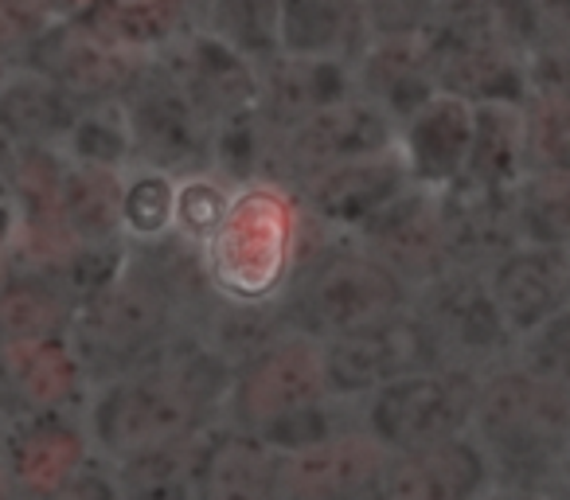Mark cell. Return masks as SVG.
I'll return each instance as SVG.
<instances>
[{"label": "cell", "mask_w": 570, "mask_h": 500, "mask_svg": "<svg viewBox=\"0 0 570 500\" xmlns=\"http://www.w3.org/2000/svg\"><path fill=\"white\" fill-rule=\"evenodd\" d=\"M321 360H325L328 395L336 403L367 399L391 380L442 367L434 341H430L426 325L414 310H403L395 317L380 321V325L356 329V333L333 336V341L321 344Z\"/></svg>", "instance_id": "obj_11"}, {"label": "cell", "mask_w": 570, "mask_h": 500, "mask_svg": "<svg viewBox=\"0 0 570 500\" xmlns=\"http://www.w3.org/2000/svg\"><path fill=\"white\" fill-rule=\"evenodd\" d=\"M305 212L297 192L274 180L246 184L230 196L204 263L215 294L230 302H274L302 258Z\"/></svg>", "instance_id": "obj_2"}, {"label": "cell", "mask_w": 570, "mask_h": 500, "mask_svg": "<svg viewBox=\"0 0 570 500\" xmlns=\"http://www.w3.org/2000/svg\"><path fill=\"white\" fill-rule=\"evenodd\" d=\"M230 196L235 192L212 173L199 176H184L176 180V207H173V231L180 238L196 246H207V238L219 231L223 215L230 207Z\"/></svg>", "instance_id": "obj_41"}, {"label": "cell", "mask_w": 570, "mask_h": 500, "mask_svg": "<svg viewBox=\"0 0 570 500\" xmlns=\"http://www.w3.org/2000/svg\"><path fill=\"white\" fill-rule=\"evenodd\" d=\"M411 286L380 258L348 238H333L297 258L282 290V313L289 333L325 344L411 310Z\"/></svg>", "instance_id": "obj_3"}, {"label": "cell", "mask_w": 570, "mask_h": 500, "mask_svg": "<svg viewBox=\"0 0 570 500\" xmlns=\"http://www.w3.org/2000/svg\"><path fill=\"white\" fill-rule=\"evenodd\" d=\"M411 310L426 325L442 367L484 375L515 360L520 341L492 302L489 278L476 271H442L414 290Z\"/></svg>", "instance_id": "obj_7"}, {"label": "cell", "mask_w": 570, "mask_h": 500, "mask_svg": "<svg viewBox=\"0 0 570 500\" xmlns=\"http://www.w3.org/2000/svg\"><path fill=\"white\" fill-rule=\"evenodd\" d=\"M180 325H188V321L180 317L176 302L129 255L126 274L114 286L75 305L67 341H71L75 356L95 388V383H106L141 364Z\"/></svg>", "instance_id": "obj_5"}, {"label": "cell", "mask_w": 570, "mask_h": 500, "mask_svg": "<svg viewBox=\"0 0 570 500\" xmlns=\"http://www.w3.org/2000/svg\"><path fill=\"white\" fill-rule=\"evenodd\" d=\"M489 489L492 469L473 434L387 453L380 469V500H476Z\"/></svg>", "instance_id": "obj_20"}, {"label": "cell", "mask_w": 570, "mask_h": 500, "mask_svg": "<svg viewBox=\"0 0 570 500\" xmlns=\"http://www.w3.org/2000/svg\"><path fill=\"white\" fill-rule=\"evenodd\" d=\"M223 422L212 406H204L168 364L145 356L129 372L95 383L82 403V427L90 438V453L102 461H121L129 453L157 450L168 442L199 438Z\"/></svg>", "instance_id": "obj_4"}, {"label": "cell", "mask_w": 570, "mask_h": 500, "mask_svg": "<svg viewBox=\"0 0 570 500\" xmlns=\"http://www.w3.org/2000/svg\"><path fill=\"white\" fill-rule=\"evenodd\" d=\"M71 317L75 302L59 290L51 274L17 271L0 290V349L67 336Z\"/></svg>", "instance_id": "obj_29"}, {"label": "cell", "mask_w": 570, "mask_h": 500, "mask_svg": "<svg viewBox=\"0 0 570 500\" xmlns=\"http://www.w3.org/2000/svg\"><path fill=\"white\" fill-rule=\"evenodd\" d=\"M559 500H570V492H567V497H559Z\"/></svg>", "instance_id": "obj_55"}, {"label": "cell", "mask_w": 570, "mask_h": 500, "mask_svg": "<svg viewBox=\"0 0 570 500\" xmlns=\"http://www.w3.org/2000/svg\"><path fill=\"white\" fill-rule=\"evenodd\" d=\"M17 500H43V497H24V492H17Z\"/></svg>", "instance_id": "obj_53"}, {"label": "cell", "mask_w": 570, "mask_h": 500, "mask_svg": "<svg viewBox=\"0 0 570 500\" xmlns=\"http://www.w3.org/2000/svg\"><path fill=\"white\" fill-rule=\"evenodd\" d=\"M59 207H63V223L75 243L126 238L121 231V173L67 160L63 180H59Z\"/></svg>", "instance_id": "obj_33"}, {"label": "cell", "mask_w": 570, "mask_h": 500, "mask_svg": "<svg viewBox=\"0 0 570 500\" xmlns=\"http://www.w3.org/2000/svg\"><path fill=\"white\" fill-rule=\"evenodd\" d=\"M204 434L110 461L114 481H118V497L121 500H199V445H204Z\"/></svg>", "instance_id": "obj_32"}, {"label": "cell", "mask_w": 570, "mask_h": 500, "mask_svg": "<svg viewBox=\"0 0 570 500\" xmlns=\"http://www.w3.org/2000/svg\"><path fill=\"white\" fill-rule=\"evenodd\" d=\"M90 380L67 336L0 349V419L43 411H82Z\"/></svg>", "instance_id": "obj_18"}, {"label": "cell", "mask_w": 570, "mask_h": 500, "mask_svg": "<svg viewBox=\"0 0 570 500\" xmlns=\"http://www.w3.org/2000/svg\"><path fill=\"white\" fill-rule=\"evenodd\" d=\"M523 79H528V98L570 106V36L539 40L523 56Z\"/></svg>", "instance_id": "obj_44"}, {"label": "cell", "mask_w": 570, "mask_h": 500, "mask_svg": "<svg viewBox=\"0 0 570 500\" xmlns=\"http://www.w3.org/2000/svg\"><path fill=\"white\" fill-rule=\"evenodd\" d=\"M523 106L481 102L473 106V141H469L465 180L492 192H512L523 180Z\"/></svg>", "instance_id": "obj_31"}, {"label": "cell", "mask_w": 570, "mask_h": 500, "mask_svg": "<svg viewBox=\"0 0 570 500\" xmlns=\"http://www.w3.org/2000/svg\"><path fill=\"white\" fill-rule=\"evenodd\" d=\"M515 360L535 375H543L547 383H554L562 395H570V310H562L543 329L523 336Z\"/></svg>", "instance_id": "obj_42"}, {"label": "cell", "mask_w": 570, "mask_h": 500, "mask_svg": "<svg viewBox=\"0 0 570 500\" xmlns=\"http://www.w3.org/2000/svg\"><path fill=\"white\" fill-rule=\"evenodd\" d=\"M274 465L269 445L215 422L199 445V500H274Z\"/></svg>", "instance_id": "obj_26"}, {"label": "cell", "mask_w": 570, "mask_h": 500, "mask_svg": "<svg viewBox=\"0 0 570 500\" xmlns=\"http://www.w3.org/2000/svg\"><path fill=\"white\" fill-rule=\"evenodd\" d=\"M79 110L82 102H75L56 82L17 67L0 90V137H9L20 149H59Z\"/></svg>", "instance_id": "obj_28"}, {"label": "cell", "mask_w": 570, "mask_h": 500, "mask_svg": "<svg viewBox=\"0 0 570 500\" xmlns=\"http://www.w3.org/2000/svg\"><path fill=\"white\" fill-rule=\"evenodd\" d=\"M28 40H32V36H28L24 28H20L17 20L9 17V12L0 9V59H4V63H17L20 67V56H24Z\"/></svg>", "instance_id": "obj_49"}, {"label": "cell", "mask_w": 570, "mask_h": 500, "mask_svg": "<svg viewBox=\"0 0 570 500\" xmlns=\"http://www.w3.org/2000/svg\"><path fill=\"white\" fill-rule=\"evenodd\" d=\"M528 12L535 20L539 40L570 36V0H528Z\"/></svg>", "instance_id": "obj_47"}, {"label": "cell", "mask_w": 570, "mask_h": 500, "mask_svg": "<svg viewBox=\"0 0 570 500\" xmlns=\"http://www.w3.org/2000/svg\"><path fill=\"white\" fill-rule=\"evenodd\" d=\"M469 434L481 445L497 489L570 492V395L520 360L476 380Z\"/></svg>", "instance_id": "obj_1"}, {"label": "cell", "mask_w": 570, "mask_h": 500, "mask_svg": "<svg viewBox=\"0 0 570 500\" xmlns=\"http://www.w3.org/2000/svg\"><path fill=\"white\" fill-rule=\"evenodd\" d=\"M481 375L434 367V372L403 375L367 395L360 430L383 445V453L419 450L453 434H469L473 399Z\"/></svg>", "instance_id": "obj_8"}, {"label": "cell", "mask_w": 570, "mask_h": 500, "mask_svg": "<svg viewBox=\"0 0 570 500\" xmlns=\"http://www.w3.org/2000/svg\"><path fill=\"white\" fill-rule=\"evenodd\" d=\"M352 79H356V95L380 106L395 126L411 121L438 95L419 36L367 40V48L352 63Z\"/></svg>", "instance_id": "obj_25"}, {"label": "cell", "mask_w": 570, "mask_h": 500, "mask_svg": "<svg viewBox=\"0 0 570 500\" xmlns=\"http://www.w3.org/2000/svg\"><path fill=\"white\" fill-rule=\"evenodd\" d=\"M476 500H559V497H543V492H515V489H497L492 484L484 497H476Z\"/></svg>", "instance_id": "obj_50"}, {"label": "cell", "mask_w": 570, "mask_h": 500, "mask_svg": "<svg viewBox=\"0 0 570 500\" xmlns=\"http://www.w3.org/2000/svg\"><path fill=\"white\" fill-rule=\"evenodd\" d=\"M59 149H63L67 160H79V165L126 173L134 165V141H129V126L118 98L114 102L82 106L71 134H67V141Z\"/></svg>", "instance_id": "obj_37"}, {"label": "cell", "mask_w": 570, "mask_h": 500, "mask_svg": "<svg viewBox=\"0 0 570 500\" xmlns=\"http://www.w3.org/2000/svg\"><path fill=\"white\" fill-rule=\"evenodd\" d=\"M406 188H414L411 173H406L399 149L383 153V157L348 160V165L325 168V173L309 176L297 184V204H302L305 219L321 227L333 238H352L367 219L383 212L391 199H399Z\"/></svg>", "instance_id": "obj_14"}, {"label": "cell", "mask_w": 570, "mask_h": 500, "mask_svg": "<svg viewBox=\"0 0 570 500\" xmlns=\"http://www.w3.org/2000/svg\"><path fill=\"white\" fill-rule=\"evenodd\" d=\"M419 40L438 95L461 98L469 106L528 102L523 56L508 48V43L489 40V36L450 32V28H438V24H430Z\"/></svg>", "instance_id": "obj_15"}, {"label": "cell", "mask_w": 570, "mask_h": 500, "mask_svg": "<svg viewBox=\"0 0 570 500\" xmlns=\"http://www.w3.org/2000/svg\"><path fill=\"white\" fill-rule=\"evenodd\" d=\"M43 500H121V497H118V481H114L110 461H102V458L90 453L87 465Z\"/></svg>", "instance_id": "obj_46"}, {"label": "cell", "mask_w": 570, "mask_h": 500, "mask_svg": "<svg viewBox=\"0 0 570 500\" xmlns=\"http://www.w3.org/2000/svg\"><path fill=\"white\" fill-rule=\"evenodd\" d=\"M90 28L134 56H157L196 20V0H95Z\"/></svg>", "instance_id": "obj_30"}, {"label": "cell", "mask_w": 570, "mask_h": 500, "mask_svg": "<svg viewBox=\"0 0 570 500\" xmlns=\"http://www.w3.org/2000/svg\"><path fill=\"white\" fill-rule=\"evenodd\" d=\"M157 56L173 67L176 79L188 87V95L215 121L258 106V67L246 56H238L230 43H223L219 36L207 32V28H184Z\"/></svg>", "instance_id": "obj_21"}, {"label": "cell", "mask_w": 570, "mask_h": 500, "mask_svg": "<svg viewBox=\"0 0 570 500\" xmlns=\"http://www.w3.org/2000/svg\"><path fill=\"white\" fill-rule=\"evenodd\" d=\"M356 95L352 63L344 59L277 56L258 67V110L274 129L297 126L309 114Z\"/></svg>", "instance_id": "obj_24"}, {"label": "cell", "mask_w": 570, "mask_h": 500, "mask_svg": "<svg viewBox=\"0 0 570 500\" xmlns=\"http://www.w3.org/2000/svg\"><path fill=\"white\" fill-rule=\"evenodd\" d=\"M399 145V126L372 106L367 98L352 95L325 110L309 114L297 126L277 129V160L274 184L297 188L325 168L348 165V160L383 157Z\"/></svg>", "instance_id": "obj_10"}, {"label": "cell", "mask_w": 570, "mask_h": 500, "mask_svg": "<svg viewBox=\"0 0 570 500\" xmlns=\"http://www.w3.org/2000/svg\"><path fill=\"white\" fill-rule=\"evenodd\" d=\"M12 71H17V63H4V59H0V90H4V82L12 79Z\"/></svg>", "instance_id": "obj_52"}, {"label": "cell", "mask_w": 570, "mask_h": 500, "mask_svg": "<svg viewBox=\"0 0 570 500\" xmlns=\"http://www.w3.org/2000/svg\"><path fill=\"white\" fill-rule=\"evenodd\" d=\"M118 106L134 141V165L157 168L173 180L212 173L215 118L188 95L160 56H141L118 95Z\"/></svg>", "instance_id": "obj_6"}, {"label": "cell", "mask_w": 570, "mask_h": 500, "mask_svg": "<svg viewBox=\"0 0 570 500\" xmlns=\"http://www.w3.org/2000/svg\"><path fill=\"white\" fill-rule=\"evenodd\" d=\"M0 500H17V484H12V477H9V465H4V458H0Z\"/></svg>", "instance_id": "obj_51"}, {"label": "cell", "mask_w": 570, "mask_h": 500, "mask_svg": "<svg viewBox=\"0 0 570 500\" xmlns=\"http://www.w3.org/2000/svg\"><path fill=\"white\" fill-rule=\"evenodd\" d=\"M328 383H325V360H321V344L309 336L285 333L258 356L235 367V383H230L227 406H223V422L246 434H262L285 414L302 411V406L325 403Z\"/></svg>", "instance_id": "obj_9"}, {"label": "cell", "mask_w": 570, "mask_h": 500, "mask_svg": "<svg viewBox=\"0 0 570 500\" xmlns=\"http://www.w3.org/2000/svg\"><path fill=\"white\" fill-rule=\"evenodd\" d=\"M364 17L367 40H395L422 36L438 12V0H356Z\"/></svg>", "instance_id": "obj_45"}, {"label": "cell", "mask_w": 570, "mask_h": 500, "mask_svg": "<svg viewBox=\"0 0 570 500\" xmlns=\"http://www.w3.org/2000/svg\"><path fill=\"white\" fill-rule=\"evenodd\" d=\"M0 9L9 12L28 36H36L40 28L56 24V0H0Z\"/></svg>", "instance_id": "obj_48"}, {"label": "cell", "mask_w": 570, "mask_h": 500, "mask_svg": "<svg viewBox=\"0 0 570 500\" xmlns=\"http://www.w3.org/2000/svg\"><path fill=\"white\" fill-rule=\"evenodd\" d=\"M282 56L344 59L356 63L367 48V28L356 0H277Z\"/></svg>", "instance_id": "obj_27"}, {"label": "cell", "mask_w": 570, "mask_h": 500, "mask_svg": "<svg viewBox=\"0 0 570 500\" xmlns=\"http://www.w3.org/2000/svg\"><path fill=\"white\" fill-rule=\"evenodd\" d=\"M473 141V106L450 95H434L411 121L399 126V157L419 188L442 192L465 173Z\"/></svg>", "instance_id": "obj_23"}, {"label": "cell", "mask_w": 570, "mask_h": 500, "mask_svg": "<svg viewBox=\"0 0 570 500\" xmlns=\"http://www.w3.org/2000/svg\"><path fill=\"white\" fill-rule=\"evenodd\" d=\"M492 302L515 341L543 329L551 317L570 310V263L562 251L547 246H515L489 274Z\"/></svg>", "instance_id": "obj_22"}, {"label": "cell", "mask_w": 570, "mask_h": 500, "mask_svg": "<svg viewBox=\"0 0 570 500\" xmlns=\"http://www.w3.org/2000/svg\"><path fill=\"white\" fill-rule=\"evenodd\" d=\"M512 219L520 246L567 251L570 243V173H528L512 188Z\"/></svg>", "instance_id": "obj_36"}, {"label": "cell", "mask_w": 570, "mask_h": 500, "mask_svg": "<svg viewBox=\"0 0 570 500\" xmlns=\"http://www.w3.org/2000/svg\"><path fill=\"white\" fill-rule=\"evenodd\" d=\"M562 255H567V263H570V243H567V251H562Z\"/></svg>", "instance_id": "obj_54"}, {"label": "cell", "mask_w": 570, "mask_h": 500, "mask_svg": "<svg viewBox=\"0 0 570 500\" xmlns=\"http://www.w3.org/2000/svg\"><path fill=\"white\" fill-rule=\"evenodd\" d=\"M336 430H344L341 414H336V399H325V403H313L294 414H285V419H277L274 427H266L254 438H258L262 445H269L274 453H294V450H305V445L325 442Z\"/></svg>", "instance_id": "obj_43"}, {"label": "cell", "mask_w": 570, "mask_h": 500, "mask_svg": "<svg viewBox=\"0 0 570 500\" xmlns=\"http://www.w3.org/2000/svg\"><path fill=\"white\" fill-rule=\"evenodd\" d=\"M176 180L168 173L145 165H129L121 173V231L129 243H153L173 231Z\"/></svg>", "instance_id": "obj_38"}, {"label": "cell", "mask_w": 570, "mask_h": 500, "mask_svg": "<svg viewBox=\"0 0 570 500\" xmlns=\"http://www.w3.org/2000/svg\"><path fill=\"white\" fill-rule=\"evenodd\" d=\"M383 445L367 430H336L317 445L277 453L274 500H380Z\"/></svg>", "instance_id": "obj_13"}, {"label": "cell", "mask_w": 570, "mask_h": 500, "mask_svg": "<svg viewBox=\"0 0 570 500\" xmlns=\"http://www.w3.org/2000/svg\"><path fill=\"white\" fill-rule=\"evenodd\" d=\"M274 160H277V129L269 126L258 106L215 121L212 176H219L230 192L258 180H274Z\"/></svg>", "instance_id": "obj_34"}, {"label": "cell", "mask_w": 570, "mask_h": 500, "mask_svg": "<svg viewBox=\"0 0 570 500\" xmlns=\"http://www.w3.org/2000/svg\"><path fill=\"white\" fill-rule=\"evenodd\" d=\"M360 251L380 258L387 271L411 286H426L430 278L445 271V246H442V219H438V192L406 188L399 199H391L375 219H367L356 235L348 238Z\"/></svg>", "instance_id": "obj_17"}, {"label": "cell", "mask_w": 570, "mask_h": 500, "mask_svg": "<svg viewBox=\"0 0 570 500\" xmlns=\"http://www.w3.org/2000/svg\"><path fill=\"white\" fill-rule=\"evenodd\" d=\"M438 219H442L445 271L489 274L500 258L520 246L512 219V192L481 188L465 176L438 192Z\"/></svg>", "instance_id": "obj_19"}, {"label": "cell", "mask_w": 570, "mask_h": 500, "mask_svg": "<svg viewBox=\"0 0 570 500\" xmlns=\"http://www.w3.org/2000/svg\"><path fill=\"white\" fill-rule=\"evenodd\" d=\"M0 458L9 465L17 492H24V497H51L90 458L82 411H43L4 422Z\"/></svg>", "instance_id": "obj_16"}, {"label": "cell", "mask_w": 570, "mask_h": 500, "mask_svg": "<svg viewBox=\"0 0 570 500\" xmlns=\"http://www.w3.org/2000/svg\"><path fill=\"white\" fill-rule=\"evenodd\" d=\"M223 43L246 56L254 67H266L282 56L277 36V0H196V20Z\"/></svg>", "instance_id": "obj_35"}, {"label": "cell", "mask_w": 570, "mask_h": 500, "mask_svg": "<svg viewBox=\"0 0 570 500\" xmlns=\"http://www.w3.org/2000/svg\"><path fill=\"white\" fill-rule=\"evenodd\" d=\"M137 63H141V56L106 40L87 20H56V24L40 28L20 56L24 71L43 75L82 106L114 102L126 90Z\"/></svg>", "instance_id": "obj_12"}, {"label": "cell", "mask_w": 570, "mask_h": 500, "mask_svg": "<svg viewBox=\"0 0 570 500\" xmlns=\"http://www.w3.org/2000/svg\"><path fill=\"white\" fill-rule=\"evenodd\" d=\"M129 266V238H110V243H79L71 246V255L51 271L67 297L82 305L87 297L102 294L106 286L126 274Z\"/></svg>", "instance_id": "obj_39"}, {"label": "cell", "mask_w": 570, "mask_h": 500, "mask_svg": "<svg viewBox=\"0 0 570 500\" xmlns=\"http://www.w3.org/2000/svg\"><path fill=\"white\" fill-rule=\"evenodd\" d=\"M523 168L570 173V106L547 102V98L523 102Z\"/></svg>", "instance_id": "obj_40"}]
</instances>
